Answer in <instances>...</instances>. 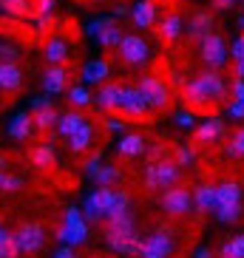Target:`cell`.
I'll list each match as a JSON object with an SVG mask.
<instances>
[{"mask_svg": "<svg viewBox=\"0 0 244 258\" xmlns=\"http://www.w3.org/2000/svg\"><path fill=\"white\" fill-rule=\"evenodd\" d=\"M43 88H46V94H63L66 88H69V71L63 69V66H48L46 74H43Z\"/></svg>", "mask_w": 244, "mask_h": 258, "instance_id": "cell-19", "label": "cell"}, {"mask_svg": "<svg viewBox=\"0 0 244 258\" xmlns=\"http://www.w3.org/2000/svg\"><path fill=\"white\" fill-rule=\"evenodd\" d=\"M236 3H241V0H213V9H219V12H227V9H233Z\"/></svg>", "mask_w": 244, "mask_h": 258, "instance_id": "cell-47", "label": "cell"}, {"mask_svg": "<svg viewBox=\"0 0 244 258\" xmlns=\"http://www.w3.org/2000/svg\"><path fill=\"white\" fill-rule=\"evenodd\" d=\"M227 114L233 116V119H244V105H241V102H236V99H233V102H230V105H227Z\"/></svg>", "mask_w": 244, "mask_h": 258, "instance_id": "cell-46", "label": "cell"}, {"mask_svg": "<svg viewBox=\"0 0 244 258\" xmlns=\"http://www.w3.org/2000/svg\"><path fill=\"white\" fill-rule=\"evenodd\" d=\"M23 187V179L20 176H12V173H3V182H0V190H6V193H15V190Z\"/></svg>", "mask_w": 244, "mask_h": 258, "instance_id": "cell-39", "label": "cell"}, {"mask_svg": "<svg viewBox=\"0 0 244 258\" xmlns=\"http://www.w3.org/2000/svg\"><path fill=\"white\" fill-rule=\"evenodd\" d=\"M236 202H241V184L224 182V184L216 187V207L219 205H236Z\"/></svg>", "mask_w": 244, "mask_h": 258, "instance_id": "cell-27", "label": "cell"}, {"mask_svg": "<svg viewBox=\"0 0 244 258\" xmlns=\"http://www.w3.org/2000/svg\"><path fill=\"white\" fill-rule=\"evenodd\" d=\"M128 205H131L128 193L108 187V184H99L94 193H88V196H85L83 216H85V221H99V219H108V216L128 213Z\"/></svg>", "mask_w": 244, "mask_h": 258, "instance_id": "cell-2", "label": "cell"}, {"mask_svg": "<svg viewBox=\"0 0 244 258\" xmlns=\"http://www.w3.org/2000/svg\"><path fill=\"white\" fill-rule=\"evenodd\" d=\"M139 258H170L173 255V238L168 230H156L139 241Z\"/></svg>", "mask_w": 244, "mask_h": 258, "instance_id": "cell-7", "label": "cell"}, {"mask_svg": "<svg viewBox=\"0 0 244 258\" xmlns=\"http://www.w3.org/2000/svg\"><path fill=\"white\" fill-rule=\"evenodd\" d=\"M162 210L168 213V216H188L193 210V193L179 187V184L165 187L162 190Z\"/></svg>", "mask_w": 244, "mask_h": 258, "instance_id": "cell-8", "label": "cell"}, {"mask_svg": "<svg viewBox=\"0 0 244 258\" xmlns=\"http://www.w3.org/2000/svg\"><path fill=\"white\" fill-rule=\"evenodd\" d=\"M227 91L230 88H227V83H224V77L216 69L202 71V74H196L193 80H188V83L182 85V97H185V102H188V108H193V111H207L210 105L224 102V99H227Z\"/></svg>", "mask_w": 244, "mask_h": 258, "instance_id": "cell-1", "label": "cell"}, {"mask_svg": "<svg viewBox=\"0 0 244 258\" xmlns=\"http://www.w3.org/2000/svg\"><path fill=\"white\" fill-rule=\"evenodd\" d=\"M3 173H6V170H0V182H3Z\"/></svg>", "mask_w": 244, "mask_h": 258, "instance_id": "cell-53", "label": "cell"}, {"mask_svg": "<svg viewBox=\"0 0 244 258\" xmlns=\"http://www.w3.org/2000/svg\"><path fill=\"white\" fill-rule=\"evenodd\" d=\"M85 85H102L108 83V77H111V62L108 60H88L80 71Z\"/></svg>", "mask_w": 244, "mask_h": 258, "instance_id": "cell-17", "label": "cell"}, {"mask_svg": "<svg viewBox=\"0 0 244 258\" xmlns=\"http://www.w3.org/2000/svg\"><path fill=\"white\" fill-rule=\"evenodd\" d=\"M122 88L125 85H119V83H102L99 85V94L94 97V102L102 111H108V114H116L119 111V102H122Z\"/></svg>", "mask_w": 244, "mask_h": 258, "instance_id": "cell-14", "label": "cell"}, {"mask_svg": "<svg viewBox=\"0 0 244 258\" xmlns=\"http://www.w3.org/2000/svg\"><path fill=\"white\" fill-rule=\"evenodd\" d=\"M3 167H9V162L3 159V156H0V170H3Z\"/></svg>", "mask_w": 244, "mask_h": 258, "instance_id": "cell-52", "label": "cell"}, {"mask_svg": "<svg viewBox=\"0 0 244 258\" xmlns=\"http://www.w3.org/2000/svg\"><path fill=\"white\" fill-rule=\"evenodd\" d=\"M91 145H94V122L85 119L69 137V148H71V153H85V151H91Z\"/></svg>", "mask_w": 244, "mask_h": 258, "instance_id": "cell-21", "label": "cell"}, {"mask_svg": "<svg viewBox=\"0 0 244 258\" xmlns=\"http://www.w3.org/2000/svg\"><path fill=\"white\" fill-rule=\"evenodd\" d=\"M91 91L85 88V85H74V88H69V102L74 108H85V105H91Z\"/></svg>", "mask_w": 244, "mask_h": 258, "instance_id": "cell-35", "label": "cell"}, {"mask_svg": "<svg viewBox=\"0 0 244 258\" xmlns=\"http://www.w3.org/2000/svg\"><path fill=\"white\" fill-rule=\"evenodd\" d=\"M31 131H34V122H31V114H26V111L15 114V116H12V122H9V137L15 139V142L29 139Z\"/></svg>", "mask_w": 244, "mask_h": 258, "instance_id": "cell-24", "label": "cell"}, {"mask_svg": "<svg viewBox=\"0 0 244 258\" xmlns=\"http://www.w3.org/2000/svg\"><path fill=\"white\" fill-rule=\"evenodd\" d=\"M213 213L221 224H236L241 219V202H236V205H219Z\"/></svg>", "mask_w": 244, "mask_h": 258, "instance_id": "cell-30", "label": "cell"}, {"mask_svg": "<svg viewBox=\"0 0 244 258\" xmlns=\"http://www.w3.org/2000/svg\"><path fill=\"white\" fill-rule=\"evenodd\" d=\"M156 15H159V3L156 0H139L131 9V20L137 29H153L156 26Z\"/></svg>", "mask_w": 244, "mask_h": 258, "instance_id": "cell-13", "label": "cell"}, {"mask_svg": "<svg viewBox=\"0 0 244 258\" xmlns=\"http://www.w3.org/2000/svg\"><path fill=\"white\" fill-rule=\"evenodd\" d=\"M15 238H17V247H20V255H37L43 247H46V230L40 227V224H23V227L15 233Z\"/></svg>", "mask_w": 244, "mask_h": 258, "instance_id": "cell-10", "label": "cell"}, {"mask_svg": "<svg viewBox=\"0 0 244 258\" xmlns=\"http://www.w3.org/2000/svg\"><path fill=\"white\" fill-rule=\"evenodd\" d=\"M116 153H119L122 159H137L145 153V137H139V134H125V137L116 142Z\"/></svg>", "mask_w": 244, "mask_h": 258, "instance_id": "cell-23", "label": "cell"}, {"mask_svg": "<svg viewBox=\"0 0 244 258\" xmlns=\"http://www.w3.org/2000/svg\"><path fill=\"white\" fill-rule=\"evenodd\" d=\"M241 29H244V17H241Z\"/></svg>", "mask_w": 244, "mask_h": 258, "instance_id": "cell-55", "label": "cell"}, {"mask_svg": "<svg viewBox=\"0 0 244 258\" xmlns=\"http://www.w3.org/2000/svg\"><path fill=\"white\" fill-rule=\"evenodd\" d=\"M29 162H31V167H37V170H51V167L57 165V151L46 142L31 145L29 148Z\"/></svg>", "mask_w": 244, "mask_h": 258, "instance_id": "cell-18", "label": "cell"}, {"mask_svg": "<svg viewBox=\"0 0 244 258\" xmlns=\"http://www.w3.org/2000/svg\"><path fill=\"white\" fill-rule=\"evenodd\" d=\"M108 26H114V17H97V20H91V23H88V31L97 37L99 31H105Z\"/></svg>", "mask_w": 244, "mask_h": 258, "instance_id": "cell-40", "label": "cell"}, {"mask_svg": "<svg viewBox=\"0 0 244 258\" xmlns=\"http://www.w3.org/2000/svg\"><path fill=\"white\" fill-rule=\"evenodd\" d=\"M83 122H85V116L80 114V108H77V111H69V114H60V116H57V134L69 139L71 134L83 125Z\"/></svg>", "mask_w": 244, "mask_h": 258, "instance_id": "cell-26", "label": "cell"}, {"mask_svg": "<svg viewBox=\"0 0 244 258\" xmlns=\"http://www.w3.org/2000/svg\"><path fill=\"white\" fill-rule=\"evenodd\" d=\"M219 258H244V235H233L230 241L221 244Z\"/></svg>", "mask_w": 244, "mask_h": 258, "instance_id": "cell-31", "label": "cell"}, {"mask_svg": "<svg viewBox=\"0 0 244 258\" xmlns=\"http://www.w3.org/2000/svg\"><path fill=\"white\" fill-rule=\"evenodd\" d=\"M23 88V71L17 62H0V91L17 94Z\"/></svg>", "mask_w": 244, "mask_h": 258, "instance_id": "cell-15", "label": "cell"}, {"mask_svg": "<svg viewBox=\"0 0 244 258\" xmlns=\"http://www.w3.org/2000/svg\"><path fill=\"white\" fill-rule=\"evenodd\" d=\"M54 3H57V0H34L31 15H51V12H54Z\"/></svg>", "mask_w": 244, "mask_h": 258, "instance_id": "cell-41", "label": "cell"}, {"mask_svg": "<svg viewBox=\"0 0 244 258\" xmlns=\"http://www.w3.org/2000/svg\"><path fill=\"white\" fill-rule=\"evenodd\" d=\"M182 179V167L176 165V159H156L145 167V187L151 190H165L179 184Z\"/></svg>", "mask_w": 244, "mask_h": 258, "instance_id": "cell-3", "label": "cell"}, {"mask_svg": "<svg viewBox=\"0 0 244 258\" xmlns=\"http://www.w3.org/2000/svg\"><path fill=\"white\" fill-rule=\"evenodd\" d=\"M17 255H20V247H17L15 233L3 230L0 233V258H17Z\"/></svg>", "mask_w": 244, "mask_h": 258, "instance_id": "cell-33", "label": "cell"}, {"mask_svg": "<svg viewBox=\"0 0 244 258\" xmlns=\"http://www.w3.org/2000/svg\"><path fill=\"white\" fill-rule=\"evenodd\" d=\"M224 153H227L230 159H241L244 156V128H238L233 137H230L227 148H224Z\"/></svg>", "mask_w": 244, "mask_h": 258, "instance_id": "cell-36", "label": "cell"}, {"mask_svg": "<svg viewBox=\"0 0 244 258\" xmlns=\"http://www.w3.org/2000/svg\"><path fill=\"white\" fill-rule=\"evenodd\" d=\"M83 3H97V0H83Z\"/></svg>", "mask_w": 244, "mask_h": 258, "instance_id": "cell-54", "label": "cell"}, {"mask_svg": "<svg viewBox=\"0 0 244 258\" xmlns=\"http://www.w3.org/2000/svg\"><path fill=\"white\" fill-rule=\"evenodd\" d=\"M233 62H236V69H233V71H236V77H238V80H244V57H241V60H233Z\"/></svg>", "mask_w": 244, "mask_h": 258, "instance_id": "cell-50", "label": "cell"}, {"mask_svg": "<svg viewBox=\"0 0 244 258\" xmlns=\"http://www.w3.org/2000/svg\"><path fill=\"white\" fill-rule=\"evenodd\" d=\"M54 258H77V252H74V247H60L54 252Z\"/></svg>", "mask_w": 244, "mask_h": 258, "instance_id": "cell-49", "label": "cell"}, {"mask_svg": "<svg viewBox=\"0 0 244 258\" xmlns=\"http://www.w3.org/2000/svg\"><path fill=\"white\" fill-rule=\"evenodd\" d=\"M57 238H63V241H69V244H83L88 238V221H85V216L77 207L66 210V221H63Z\"/></svg>", "mask_w": 244, "mask_h": 258, "instance_id": "cell-9", "label": "cell"}, {"mask_svg": "<svg viewBox=\"0 0 244 258\" xmlns=\"http://www.w3.org/2000/svg\"><path fill=\"white\" fill-rule=\"evenodd\" d=\"M46 105H54L51 102V94H46V97H37L34 102H31V111H37V108H46Z\"/></svg>", "mask_w": 244, "mask_h": 258, "instance_id": "cell-48", "label": "cell"}, {"mask_svg": "<svg viewBox=\"0 0 244 258\" xmlns=\"http://www.w3.org/2000/svg\"><path fill=\"white\" fill-rule=\"evenodd\" d=\"M210 31H213V15H210V12H205V9L193 12V15H191V23L185 26V34H188V40H202L205 34H210Z\"/></svg>", "mask_w": 244, "mask_h": 258, "instance_id": "cell-16", "label": "cell"}, {"mask_svg": "<svg viewBox=\"0 0 244 258\" xmlns=\"http://www.w3.org/2000/svg\"><path fill=\"white\" fill-rule=\"evenodd\" d=\"M91 179L97 184H108V187H114V182L119 179V167H114V165H102V167H97L91 173Z\"/></svg>", "mask_w": 244, "mask_h": 258, "instance_id": "cell-32", "label": "cell"}, {"mask_svg": "<svg viewBox=\"0 0 244 258\" xmlns=\"http://www.w3.org/2000/svg\"><path fill=\"white\" fill-rule=\"evenodd\" d=\"M122 119H125V116H108V119H105V128H108V131H122L125 125H128V122H122Z\"/></svg>", "mask_w": 244, "mask_h": 258, "instance_id": "cell-45", "label": "cell"}, {"mask_svg": "<svg viewBox=\"0 0 244 258\" xmlns=\"http://www.w3.org/2000/svg\"><path fill=\"white\" fill-rule=\"evenodd\" d=\"M20 60V48L12 43H0V62H17Z\"/></svg>", "mask_w": 244, "mask_h": 258, "instance_id": "cell-38", "label": "cell"}, {"mask_svg": "<svg viewBox=\"0 0 244 258\" xmlns=\"http://www.w3.org/2000/svg\"><path fill=\"white\" fill-rule=\"evenodd\" d=\"M43 54H46L48 66H63V62L69 60V43L60 37V34H54V37L46 40V46H43Z\"/></svg>", "mask_w": 244, "mask_h": 258, "instance_id": "cell-22", "label": "cell"}, {"mask_svg": "<svg viewBox=\"0 0 244 258\" xmlns=\"http://www.w3.org/2000/svg\"><path fill=\"white\" fill-rule=\"evenodd\" d=\"M137 88L142 91V97H145L151 111H168L170 108V88L162 83L159 77H151V74L139 77Z\"/></svg>", "mask_w": 244, "mask_h": 258, "instance_id": "cell-5", "label": "cell"}, {"mask_svg": "<svg viewBox=\"0 0 244 258\" xmlns=\"http://www.w3.org/2000/svg\"><path fill=\"white\" fill-rule=\"evenodd\" d=\"M193 207H199V210H205V213L216 210V187L213 184H199L193 190Z\"/></svg>", "mask_w": 244, "mask_h": 258, "instance_id": "cell-25", "label": "cell"}, {"mask_svg": "<svg viewBox=\"0 0 244 258\" xmlns=\"http://www.w3.org/2000/svg\"><path fill=\"white\" fill-rule=\"evenodd\" d=\"M176 122H179L182 128H193V125H196V116H193V111H179V114H176Z\"/></svg>", "mask_w": 244, "mask_h": 258, "instance_id": "cell-44", "label": "cell"}, {"mask_svg": "<svg viewBox=\"0 0 244 258\" xmlns=\"http://www.w3.org/2000/svg\"><path fill=\"white\" fill-rule=\"evenodd\" d=\"M57 111H54V105H46V108H37V111H31V122H34V128L37 131H48L57 125Z\"/></svg>", "mask_w": 244, "mask_h": 258, "instance_id": "cell-28", "label": "cell"}, {"mask_svg": "<svg viewBox=\"0 0 244 258\" xmlns=\"http://www.w3.org/2000/svg\"><path fill=\"white\" fill-rule=\"evenodd\" d=\"M230 94H233V99H236V102H241L244 105V80H233V83H230Z\"/></svg>", "mask_w": 244, "mask_h": 258, "instance_id": "cell-42", "label": "cell"}, {"mask_svg": "<svg viewBox=\"0 0 244 258\" xmlns=\"http://www.w3.org/2000/svg\"><path fill=\"white\" fill-rule=\"evenodd\" d=\"M116 114H122L125 119H145V116L151 114V108H148V102H145V97H142L139 88L125 85V88H122V102H119V111H116Z\"/></svg>", "mask_w": 244, "mask_h": 258, "instance_id": "cell-11", "label": "cell"}, {"mask_svg": "<svg viewBox=\"0 0 244 258\" xmlns=\"http://www.w3.org/2000/svg\"><path fill=\"white\" fill-rule=\"evenodd\" d=\"M199 48H202V60H205L207 69L221 71L224 66H227L230 48H227V43H224V37H221L219 31H210V34H205V37L199 40Z\"/></svg>", "mask_w": 244, "mask_h": 258, "instance_id": "cell-4", "label": "cell"}, {"mask_svg": "<svg viewBox=\"0 0 244 258\" xmlns=\"http://www.w3.org/2000/svg\"><path fill=\"white\" fill-rule=\"evenodd\" d=\"M0 233H3V227H0Z\"/></svg>", "mask_w": 244, "mask_h": 258, "instance_id": "cell-56", "label": "cell"}, {"mask_svg": "<svg viewBox=\"0 0 244 258\" xmlns=\"http://www.w3.org/2000/svg\"><path fill=\"white\" fill-rule=\"evenodd\" d=\"M0 9H3L9 17H29L31 15L29 0H0Z\"/></svg>", "mask_w": 244, "mask_h": 258, "instance_id": "cell-29", "label": "cell"}, {"mask_svg": "<svg viewBox=\"0 0 244 258\" xmlns=\"http://www.w3.org/2000/svg\"><path fill=\"white\" fill-rule=\"evenodd\" d=\"M173 159H176V165H179V167H185V165H191V162L196 159V151H193L191 145H176Z\"/></svg>", "mask_w": 244, "mask_h": 258, "instance_id": "cell-37", "label": "cell"}, {"mask_svg": "<svg viewBox=\"0 0 244 258\" xmlns=\"http://www.w3.org/2000/svg\"><path fill=\"white\" fill-rule=\"evenodd\" d=\"M97 40H99V46H102V48H116V46H119V40H122V29L116 23L108 26L105 31H99V34H97Z\"/></svg>", "mask_w": 244, "mask_h": 258, "instance_id": "cell-34", "label": "cell"}, {"mask_svg": "<svg viewBox=\"0 0 244 258\" xmlns=\"http://www.w3.org/2000/svg\"><path fill=\"white\" fill-rule=\"evenodd\" d=\"M221 137H224V122L216 119V116L202 122V125H196V134H193L196 145H213V142H219Z\"/></svg>", "mask_w": 244, "mask_h": 258, "instance_id": "cell-20", "label": "cell"}, {"mask_svg": "<svg viewBox=\"0 0 244 258\" xmlns=\"http://www.w3.org/2000/svg\"><path fill=\"white\" fill-rule=\"evenodd\" d=\"M230 57H233V60H241V57H244V34H238V37L233 40V46H230Z\"/></svg>", "mask_w": 244, "mask_h": 258, "instance_id": "cell-43", "label": "cell"}, {"mask_svg": "<svg viewBox=\"0 0 244 258\" xmlns=\"http://www.w3.org/2000/svg\"><path fill=\"white\" fill-rule=\"evenodd\" d=\"M193 258H210V250H207V247H202V250H196V255Z\"/></svg>", "mask_w": 244, "mask_h": 258, "instance_id": "cell-51", "label": "cell"}, {"mask_svg": "<svg viewBox=\"0 0 244 258\" xmlns=\"http://www.w3.org/2000/svg\"><path fill=\"white\" fill-rule=\"evenodd\" d=\"M156 34H159L162 46H173L176 40L185 34V23H182V15L179 12H168V15L162 17L159 23H156Z\"/></svg>", "mask_w": 244, "mask_h": 258, "instance_id": "cell-12", "label": "cell"}, {"mask_svg": "<svg viewBox=\"0 0 244 258\" xmlns=\"http://www.w3.org/2000/svg\"><path fill=\"white\" fill-rule=\"evenodd\" d=\"M116 54H119V60L125 62V66L137 69V66H145L148 62V57H151V46H148L139 34H122L119 46H116Z\"/></svg>", "mask_w": 244, "mask_h": 258, "instance_id": "cell-6", "label": "cell"}]
</instances>
